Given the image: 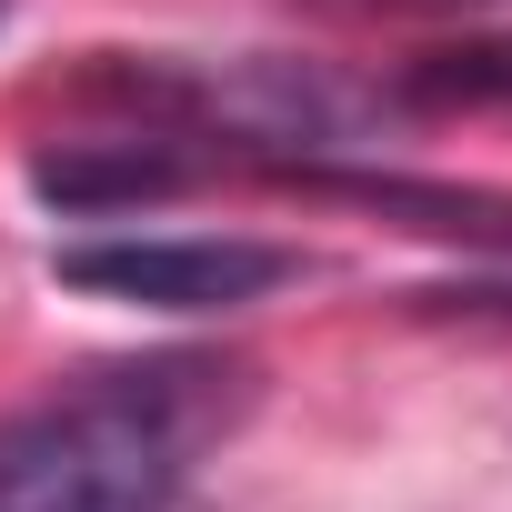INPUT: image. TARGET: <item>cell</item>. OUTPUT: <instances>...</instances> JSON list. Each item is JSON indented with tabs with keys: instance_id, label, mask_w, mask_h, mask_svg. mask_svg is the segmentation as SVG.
I'll list each match as a JSON object with an SVG mask.
<instances>
[{
	"instance_id": "obj_1",
	"label": "cell",
	"mask_w": 512,
	"mask_h": 512,
	"mask_svg": "<svg viewBox=\"0 0 512 512\" xmlns=\"http://www.w3.org/2000/svg\"><path fill=\"white\" fill-rule=\"evenodd\" d=\"M241 402L251 372L221 352H151L51 382L41 402L0 412V512H171Z\"/></svg>"
},
{
	"instance_id": "obj_2",
	"label": "cell",
	"mask_w": 512,
	"mask_h": 512,
	"mask_svg": "<svg viewBox=\"0 0 512 512\" xmlns=\"http://www.w3.org/2000/svg\"><path fill=\"white\" fill-rule=\"evenodd\" d=\"M51 272L131 312H251L282 282H302V251L251 231H101V241H61Z\"/></svg>"
},
{
	"instance_id": "obj_3",
	"label": "cell",
	"mask_w": 512,
	"mask_h": 512,
	"mask_svg": "<svg viewBox=\"0 0 512 512\" xmlns=\"http://www.w3.org/2000/svg\"><path fill=\"white\" fill-rule=\"evenodd\" d=\"M392 101H412V111H512V31L452 41V51H412Z\"/></svg>"
},
{
	"instance_id": "obj_4",
	"label": "cell",
	"mask_w": 512,
	"mask_h": 512,
	"mask_svg": "<svg viewBox=\"0 0 512 512\" xmlns=\"http://www.w3.org/2000/svg\"><path fill=\"white\" fill-rule=\"evenodd\" d=\"M322 11H412V21H442V11H512V0H322Z\"/></svg>"
},
{
	"instance_id": "obj_5",
	"label": "cell",
	"mask_w": 512,
	"mask_h": 512,
	"mask_svg": "<svg viewBox=\"0 0 512 512\" xmlns=\"http://www.w3.org/2000/svg\"><path fill=\"white\" fill-rule=\"evenodd\" d=\"M452 302H472V312H512V262H502V272H482V282H462Z\"/></svg>"
},
{
	"instance_id": "obj_6",
	"label": "cell",
	"mask_w": 512,
	"mask_h": 512,
	"mask_svg": "<svg viewBox=\"0 0 512 512\" xmlns=\"http://www.w3.org/2000/svg\"><path fill=\"white\" fill-rule=\"evenodd\" d=\"M0 21H11V0H0Z\"/></svg>"
}]
</instances>
